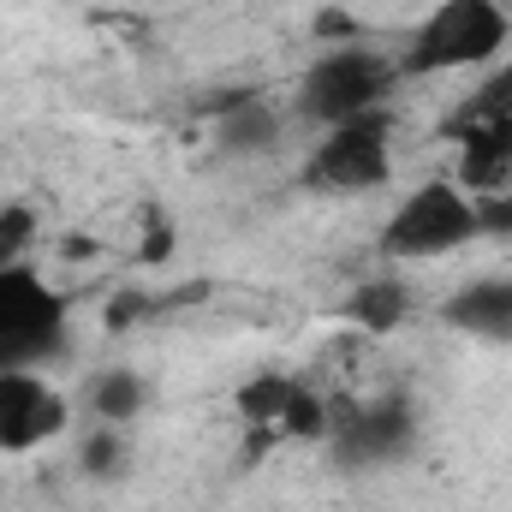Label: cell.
Wrapping results in <instances>:
<instances>
[{"instance_id": "obj_2", "label": "cell", "mask_w": 512, "mask_h": 512, "mask_svg": "<svg viewBox=\"0 0 512 512\" xmlns=\"http://www.w3.org/2000/svg\"><path fill=\"white\" fill-rule=\"evenodd\" d=\"M393 84H399V60H387L376 48H364V42H340L316 66H304V78H298V114L322 131L346 126L358 114H376Z\"/></svg>"}, {"instance_id": "obj_16", "label": "cell", "mask_w": 512, "mask_h": 512, "mask_svg": "<svg viewBox=\"0 0 512 512\" xmlns=\"http://www.w3.org/2000/svg\"><path fill=\"white\" fill-rule=\"evenodd\" d=\"M30 233H36V215H30L24 203H0V268L24 256Z\"/></svg>"}, {"instance_id": "obj_11", "label": "cell", "mask_w": 512, "mask_h": 512, "mask_svg": "<svg viewBox=\"0 0 512 512\" xmlns=\"http://www.w3.org/2000/svg\"><path fill=\"white\" fill-rule=\"evenodd\" d=\"M143 399H149V387H143V376H137V370H126V364L102 370L96 382L84 387L90 417H96V423H114V429H126L131 417L143 411Z\"/></svg>"}, {"instance_id": "obj_6", "label": "cell", "mask_w": 512, "mask_h": 512, "mask_svg": "<svg viewBox=\"0 0 512 512\" xmlns=\"http://www.w3.org/2000/svg\"><path fill=\"white\" fill-rule=\"evenodd\" d=\"M411 453H417V405H411V393H382V399L334 411L328 459L340 471L370 477V471H387V465H399Z\"/></svg>"}, {"instance_id": "obj_15", "label": "cell", "mask_w": 512, "mask_h": 512, "mask_svg": "<svg viewBox=\"0 0 512 512\" xmlns=\"http://www.w3.org/2000/svg\"><path fill=\"white\" fill-rule=\"evenodd\" d=\"M328 429H334V405L316 387L298 382L286 411H280V441H328Z\"/></svg>"}, {"instance_id": "obj_13", "label": "cell", "mask_w": 512, "mask_h": 512, "mask_svg": "<svg viewBox=\"0 0 512 512\" xmlns=\"http://www.w3.org/2000/svg\"><path fill=\"white\" fill-rule=\"evenodd\" d=\"M78 471L90 477V483H126L131 477V441L126 429H114V423H96L90 435H84V447H78Z\"/></svg>"}, {"instance_id": "obj_3", "label": "cell", "mask_w": 512, "mask_h": 512, "mask_svg": "<svg viewBox=\"0 0 512 512\" xmlns=\"http://www.w3.org/2000/svg\"><path fill=\"white\" fill-rule=\"evenodd\" d=\"M387 179H393V114L387 108L328 126L304 161V191H328V197H364V191H382Z\"/></svg>"}, {"instance_id": "obj_10", "label": "cell", "mask_w": 512, "mask_h": 512, "mask_svg": "<svg viewBox=\"0 0 512 512\" xmlns=\"http://www.w3.org/2000/svg\"><path fill=\"white\" fill-rule=\"evenodd\" d=\"M405 316H411V286L399 274H376V280L352 286V298H346V322L364 334H393V328H405Z\"/></svg>"}, {"instance_id": "obj_17", "label": "cell", "mask_w": 512, "mask_h": 512, "mask_svg": "<svg viewBox=\"0 0 512 512\" xmlns=\"http://www.w3.org/2000/svg\"><path fill=\"white\" fill-rule=\"evenodd\" d=\"M477 239H512V185L477 197Z\"/></svg>"}, {"instance_id": "obj_4", "label": "cell", "mask_w": 512, "mask_h": 512, "mask_svg": "<svg viewBox=\"0 0 512 512\" xmlns=\"http://www.w3.org/2000/svg\"><path fill=\"white\" fill-rule=\"evenodd\" d=\"M60 346H66V298L30 262H6L0 268V376L36 370Z\"/></svg>"}, {"instance_id": "obj_5", "label": "cell", "mask_w": 512, "mask_h": 512, "mask_svg": "<svg viewBox=\"0 0 512 512\" xmlns=\"http://www.w3.org/2000/svg\"><path fill=\"white\" fill-rule=\"evenodd\" d=\"M477 239V197L453 179L417 185L393 215H387L376 251L382 256H447Z\"/></svg>"}, {"instance_id": "obj_9", "label": "cell", "mask_w": 512, "mask_h": 512, "mask_svg": "<svg viewBox=\"0 0 512 512\" xmlns=\"http://www.w3.org/2000/svg\"><path fill=\"white\" fill-rule=\"evenodd\" d=\"M453 143H459V179L453 185H465L471 197H489V191L512 185V120L465 126L453 131Z\"/></svg>"}, {"instance_id": "obj_12", "label": "cell", "mask_w": 512, "mask_h": 512, "mask_svg": "<svg viewBox=\"0 0 512 512\" xmlns=\"http://www.w3.org/2000/svg\"><path fill=\"white\" fill-rule=\"evenodd\" d=\"M489 120H512V60L495 66V72L441 120V137H453V131H465V126H489Z\"/></svg>"}, {"instance_id": "obj_7", "label": "cell", "mask_w": 512, "mask_h": 512, "mask_svg": "<svg viewBox=\"0 0 512 512\" xmlns=\"http://www.w3.org/2000/svg\"><path fill=\"white\" fill-rule=\"evenodd\" d=\"M441 322L465 340L483 346H512V274H483L471 286H459L441 304Z\"/></svg>"}, {"instance_id": "obj_14", "label": "cell", "mask_w": 512, "mask_h": 512, "mask_svg": "<svg viewBox=\"0 0 512 512\" xmlns=\"http://www.w3.org/2000/svg\"><path fill=\"white\" fill-rule=\"evenodd\" d=\"M292 376H251V382L233 393V405H239V417H245V429H274L280 435V411H286V399H292Z\"/></svg>"}, {"instance_id": "obj_8", "label": "cell", "mask_w": 512, "mask_h": 512, "mask_svg": "<svg viewBox=\"0 0 512 512\" xmlns=\"http://www.w3.org/2000/svg\"><path fill=\"white\" fill-rule=\"evenodd\" d=\"M209 114H215V143H221V155H245V161H251V155H274L280 137H286V114L268 108L256 90L215 96Z\"/></svg>"}, {"instance_id": "obj_18", "label": "cell", "mask_w": 512, "mask_h": 512, "mask_svg": "<svg viewBox=\"0 0 512 512\" xmlns=\"http://www.w3.org/2000/svg\"><path fill=\"white\" fill-rule=\"evenodd\" d=\"M137 256H143V262H167V256H173V221H167L155 203L143 209V245H137Z\"/></svg>"}, {"instance_id": "obj_1", "label": "cell", "mask_w": 512, "mask_h": 512, "mask_svg": "<svg viewBox=\"0 0 512 512\" xmlns=\"http://www.w3.org/2000/svg\"><path fill=\"white\" fill-rule=\"evenodd\" d=\"M512 18L501 0H441L405 42L399 78H435L453 66H483L507 48Z\"/></svg>"}]
</instances>
